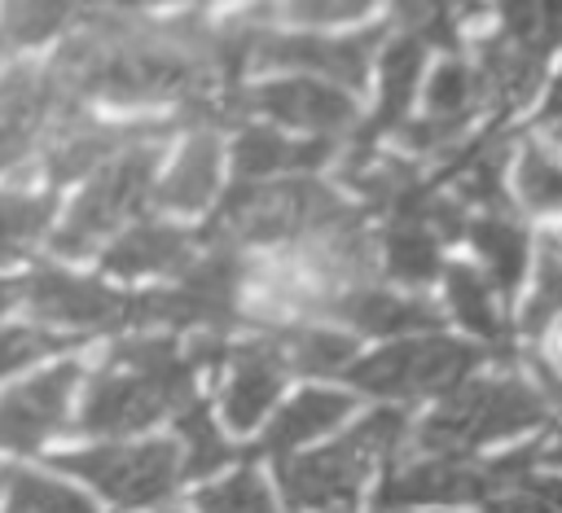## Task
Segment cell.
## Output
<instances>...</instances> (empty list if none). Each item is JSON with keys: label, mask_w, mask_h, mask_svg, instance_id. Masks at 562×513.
Wrapping results in <instances>:
<instances>
[{"label": "cell", "mask_w": 562, "mask_h": 513, "mask_svg": "<svg viewBox=\"0 0 562 513\" xmlns=\"http://www.w3.org/2000/svg\"><path fill=\"white\" fill-rule=\"evenodd\" d=\"M193 364L167 333H140L119 342L97 377L88 381L79 430L83 434H132L167 412H184L193 395Z\"/></svg>", "instance_id": "6da1fadb"}, {"label": "cell", "mask_w": 562, "mask_h": 513, "mask_svg": "<svg viewBox=\"0 0 562 513\" xmlns=\"http://www.w3.org/2000/svg\"><path fill=\"white\" fill-rule=\"evenodd\" d=\"M351 215H360L356 206H347L329 184L321 180H277V184H250L237 180L215 219L198 232L211 246H277V241H299L307 246L312 237L347 224Z\"/></svg>", "instance_id": "7a4b0ae2"}, {"label": "cell", "mask_w": 562, "mask_h": 513, "mask_svg": "<svg viewBox=\"0 0 562 513\" xmlns=\"http://www.w3.org/2000/svg\"><path fill=\"white\" fill-rule=\"evenodd\" d=\"M549 412L553 403L544 399V390L518 373L470 377L452 395H443L439 408L417 425L413 447L422 456H474L496 438L549 421Z\"/></svg>", "instance_id": "3957f363"}, {"label": "cell", "mask_w": 562, "mask_h": 513, "mask_svg": "<svg viewBox=\"0 0 562 513\" xmlns=\"http://www.w3.org/2000/svg\"><path fill=\"white\" fill-rule=\"evenodd\" d=\"M404 430H408V421L400 408H378L356 430L325 443L321 452L277 460L281 495L290 500V509H307V513H338V509L356 504L373 465L404 443Z\"/></svg>", "instance_id": "277c9868"}, {"label": "cell", "mask_w": 562, "mask_h": 513, "mask_svg": "<svg viewBox=\"0 0 562 513\" xmlns=\"http://www.w3.org/2000/svg\"><path fill=\"white\" fill-rule=\"evenodd\" d=\"M158 162H162V145L145 140V145H132L119 158H110L101 171H92L83 193L70 202L61 228L53 232V250L66 259H83L110 232H119L127 219H145Z\"/></svg>", "instance_id": "5b68a950"}, {"label": "cell", "mask_w": 562, "mask_h": 513, "mask_svg": "<svg viewBox=\"0 0 562 513\" xmlns=\"http://www.w3.org/2000/svg\"><path fill=\"white\" fill-rule=\"evenodd\" d=\"M558 48H562V4H505L496 35H487L474 57V70L487 92V110L509 114L527 105Z\"/></svg>", "instance_id": "8992f818"}, {"label": "cell", "mask_w": 562, "mask_h": 513, "mask_svg": "<svg viewBox=\"0 0 562 513\" xmlns=\"http://www.w3.org/2000/svg\"><path fill=\"white\" fill-rule=\"evenodd\" d=\"M479 360L483 351L474 342H461L448 333H417L347 364V381L386 399H426V395L443 399L474 377Z\"/></svg>", "instance_id": "52a82bcc"}, {"label": "cell", "mask_w": 562, "mask_h": 513, "mask_svg": "<svg viewBox=\"0 0 562 513\" xmlns=\"http://www.w3.org/2000/svg\"><path fill=\"white\" fill-rule=\"evenodd\" d=\"M241 281H246L241 254L228 246H211L180 272L171 289L132 294V324H171V329L202 324L206 333H220L228 329V320H237Z\"/></svg>", "instance_id": "ba28073f"}, {"label": "cell", "mask_w": 562, "mask_h": 513, "mask_svg": "<svg viewBox=\"0 0 562 513\" xmlns=\"http://www.w3.org/2000/svg\"><path fill=\"white\" fill-rule=\"evenodd\" d=\"M48 465L92 482L105 500L123 509L162 504L180 487V452L167 438L136 443V447L110 443V447H88V452H61V456H48Z\"/></svg>", "instance_id": "9c48e42d"}, {"label": "cell", "mask_w": 562, "mask_h": 513, "mask_svg": "<svg viewBox=\"0 0 562 513\" xmlns=\"http://www.w3.org/2000/svg\"><path fill=\"white\" fill-rule=\"evenodd\" d=\"M224 105H228V118L250 110V114H263L281 127H299L312 140H334V145H338V136L360 132V110H356L351 92H342L325 79H312V75L263 79L246 92H228Z\"/></svg>", "instance_id": "30bf717a"}, {"label": "cell", "mask_w": 562, "mask_h": 513, "mask_svg": "<svg viewBox=\"0 0 562 513\" xmlns=\"http://www.w3.org/2000/svg\"><path fill=\"white\" fill-rule=\"evenodd\" d=\"M391 26H369L360 35H268L250 26V66H281V70H299L312 79H325L334 88H364L369 66L378 57V48L386 44Z\"/></svg>", "instance_id": "8fae6325"}, {"label": "cell", "mask_w": 562, "mask_h": 513, "mask_svg": "<svg viewBox=\"0 0 562 513\" xmlns=\"http://www.w3.org/2000/svg\"><path fill=\"white\" fill-rule=\"evenodd\" d=\"M479 110H487V92H483L474 61L448 57L435 66V75L426 83V110L400 127V140L413 153H448L452 158L457 140L470 132Z\"/></svg>", "instance_id": "7c38bea8"}, {"label": "cell", "mask_w": 562, "mask_h": 513, "mask_svg": "<svg viewBox=\"0 0 562 513\" xmlns=\"http://www.w3.org/2000/svg\"><path fill=\"white\" fill-rule=\"evenodd\" d=\"M35 311L40 324H75V329H123L132 324V294L105 289L101 281L88 276H70L61 267H35L26 276V294H22Z\"/></svg>", "instance_id": "4fadbf2b"}, {"label": "cell", "mask_w": 562, "mask_h": 513, "mask_svg": "<svg viewBox=\"0 0 562 513\" xmlns=\"http://www.w3.org/2000/svg\"><path fill=\"white\" fill-rule=\"evenodd\" d=\"M487 491V460L479 456H417L391 465L378 487V513L422 504H479Z\"/></svg>", "instance_id": "5bb4252c"}, {"label": "cell", "mask_w": 562, "mask_h": 513, "mask_svg": "<svg viewBox=\"0 0 562 513\" xmlns=\"http://www.w3.org/2000/svg\"><path fill=\"white\" fill-rule=\"evenodd\" d=\"M66 110H83V105L61 101L53 75L35 66H9L0 75V171L22 162Z\"/></svg>", "instance_id": "9a60e30c"}, {"label": "cell", "mask_w": 562, "mask_h": 513, "mask_svg": "<svg viewBox=\"0 0 562 513\" xmlns=\"http://www.w3.org/2000/svg\"><path fill=\"white\" fill-rule=\"evenodd\" d=\"M79 381V364L66 360L13 390L0 395V452H35L70 408V390Z\"/></svg>", "instance_id": "2e32d148"}, {"label": "cell", "mask_w": 562, "mask_h": 513, "mask_svg": "<svg viewBox=\"0 0 562 513\" xmlns=\"http://www.w3.org/2000/svg\"><path fill=\"white\" fill-rule=\"evenodd\" d=\"M426 53H430V44H426L422 35H413V31L386 35V44H382V53H378V75H382L378 114H373L369 123H360L356 145H351L356 153H351L347 167L369 162V158H373V140H378L382 132H400V127H404V114H408V105H413V96H417V83H422Z\"/></svg>", "instance_id": "e0dca14e"}, {"label": "cell", "mask_w": 562, "mask_h": 513, "mask_svg": "<svg viewBox=\"0 0 562 513\" xmlns=\"http://www.w3.org/2000/svg\"><path fill=\"white\" fill-rule=\"evenodd\" d=\"M316 311L356 324L360 333L386 338V333H435L439 329V311L422 298V294H400V289H378V285H356L342 294H321L307 298Z\"/></svg>", "instance_id": "ac0fdd59"}, {"label": "cell", "mask_w": 562, "mask_h": 513, "mask_svg": "<svg viewBox=\"0 0 562 513\" xmlns=\"http://www.w3.org/2000/svg\"><path fill=\"white\" fill-rule=\"evenodd\" d=\"M228 360L233 364H228V381H224L220 403H224V417H228L233 430H250L272 408V399H277L290 364H285V351L277 342V329L272 333H259V338H250L241 346H233Z\"/></svg>", "instance_id": "d6986e66"}, {"label": "cell", "mask_w": 562, "mask_h": 513, "mask_svg": "<svg viewBox=\"0 0 562 513\" xmlns=\"http://www.w3.org/2000/svg\"><path fill=\"white\" fill-rule=\"evenodd\" d=\"M540 443L487 460V491L479 509L487 513H562V474H540Z\"/></svg>", "instance_id": "ffe728a7"}, {"label": "cell", "mask_w": 562, "mask_h": 513, "mask_svg": "<svg viewBox=\"0 0 562 513\" xmlns=\"http://www.w3.org/2000/svg\"><path fill=\"white\" fill-rule=\"evenodd\" d=\"M193 232L162 224V219H136L123 237H114V246L101 254L110 276H180L193 263Z\"/></svg>", "instance_id": "44dd1931"}, {"label": "cell", "mask_w": 562, "mask_h": 513, "mask_svg": "<svg viewBox=\"0 0 562 513\" xmlns=\"http://www.w3.org/2000/svg\"><path fill=\"white\" fill-rule=\"evenodd\" d=\"M329 158H334V140H290L268 123H246L237 127V140H233V171L237 180H250V184H263L285 171H312Z\"/></svg>", "instance_id": "7402d4cb"}, {"label": "cell", "mask_w": 562, "mask_h": 513, "mask_svg": "<svg viewBox=\"0 0 562 513\" xmlns=\"http://www.w3.org/2000/svg\"><path fill=\"white\" fill-rule=\"evenodd\" d=\"M465 237L479 254V272L487 276V285L509 298L522 281V267H527V228L514 219L509 206H492V210H474L470 224H465Z\"/></svg>", "instance_id": "603a6c76"}, {"label": "cell", "mask_w": 562, "mask_h": 513, "mask_svg": "<svg viewBox=\"0 0 562 513\" xmlns=\"http://www.w3.org/2000/svg\"><path fill=\"white\" fill-rule=\"evenodd\" d=\"M215 184H220V136H215V127H198L184 140V149H180L176 167L167 171V180L154 184V202L162 210L193 215L215 197Z\"/></svg>", "instance_id": "cb8c5ba5"}, {"label": "cell", "mask_w": 562, "mask_h": 513, "mask_svg": "<svg viewBox=\"0 0 562 513\" xmlns=\"http://www.w3.org/2000/svg\"><path fill=\"white\" fill-rule=\"evenodd\" d=\"M347 412H351V395H338V390H303V395H294L277 412V421L263 430L259 447H250V452H272L277 460H285L299 443L334 430Z\"/></svg>", "instance_id": "d4e9b609"}, {"label": "cell", "mask_w": 562, "mask_h": 513, "mask_svg": "<svg viewBox=\"0 0 562 513\" xmlns=\"http://www.w3.org/2000/svg\"><path fill=\"white\" fill-rule=\"evenodd\" d=\"M443 298H448V311L483 342L501 346L509 338V324H505V298L487 285V276L470 263H457V267H443Z\"/></svg>", "instance_id": "484cf974"}, {"label": "cell", "mask_w": 562, "mask_h": 513, "mask_svg": "<svg viewBox=\"0 0 562 513\" xmlns=\"http://www.w3.org/2000/svg\"><path fill=\"white\" fill-rule=\"evenodd\" d=\"M277 342L285 351L290 373H347V360L356 364V338L325 324L277 329Z\"/></svg>", "instance_id": "4316f807"}, {"label": "cell", "mask_w": 562, "mask_h": 513, "mask_svg": "<svg viewBox=\"0 0 562 513\" xmlns=\"http://www.w3.org/2000/svg\"><path fill=\"white\" fill-rule=\"evenodd\" d=\"M176 430H180V443H184V452H180V478H206V474H215L220 465H228L237 456H246V465H250V452H237L224 438V430L211 425V412H206L202 399H193L184 412H176Z\"/></svg>", "instance_id": "83f0119b"}, {"label": "cell", "mask_w": 562, "mask_h": 513, "mask_svg": "<svg viewBox=\"0 0 562 513\" xmlns=\"http://www.w3.org/2000/svg\"><path fill=\"white\" fill-rule=\"evenodd\" d=\"M57 210V193H0V263L18 259L53 219Z\"/></svg>", "instance_id": "f1b7e54d"}, {"label": "cell", "mask_w": 562, "mask_h": 513, "mask_svg": "<svg viewBox=\"0 0 562 513\" xmlns=\"http://www.w3.org/2000/svg\"><path fill=\"white\" fill-rule=\"evenodd\" d=\"M518 197L540 215H562V153L549 145H522L514 167Z\"/></svg>", "instance_id": "f546056e"}, {"label": "cell", "mask_w": 562, "mask_h": 513, "mask_svg": "<svg viewBox=\"0 0 562 513\" xmlns=\"http://www.w3.org/2000/svg\"><path fill=\"white\" fill-rule=\"evenodd\" d=\"M4 513H97V504L70 487H61L48 474H9V500Z\"/></svg>", "instance_id": "4dcf8cb0"}, {"label": "cell", "mask_w": 562, "mask_h": 513, "mask_svg": "<svg viewBox=\"0 0 562 513\" xmlns=\"http://www.w3.org/2000/svg\"><path fill=\"white\" fill-rule=\"evenodd\" d=\"M198 509L202 513H277V500L272 491L263 487V478L241 465L237 474H228L224 482L198 491Z\"/></svg>", "instance_id": "1f68e13d"}, {"label": "cell", "mask_w": 562, "mask_h": 513, "mask_svg": "<svg viewBox=\"0 0 562 513\" xmlns=\"http://www.w3.org/2000/svg\"><path fill=\"white\" fill-rule=\"evenodd\" d=\"M553 320H562V246L549 241L540 250V267H536V294L522 311V333L527 342H536Z\"/></svg>", "instance_id": "d6a6232c"}, {"label": "cell", "mask_w": 562, "mask_h": 513, "mask_svg": "<svg viewBox=\"0 0 562 513\" xmlns=\"http://www.w3.org/2000/svg\"><path fill=\"white\" fill-rule=\"evenodd\" d=\"M70 22H79V4H4L0 35L4 44H40Z\"/></svg>", "instance_id": "836d02e7"}, {"label": "cell", "mask_w": 562, "mask_h": 513, "mask_svg": "<svg viewBox=\"0 0 562 513\" xmlns=\"http://www.w3.org/2000/svg\"><path fill=\"white\" fill-rule=\"evenodd\" d=\"M79 338L70 333H53V329H40V324H13V329H0V377L18 373L22 364L31 360H44L53 351H70Z\"/></svg>", "instance_id": "e575fe53"}, {"label": "cell", "mask_w": 562, "mask_h": 513, "mask_svg": "<svg viewBox=\"0 0 562 513\" xmlns=\"http://www.w3.org/2000/svg\"><path fill=\"white\" fill-rule=\"evenodd\" d=\"M531 368L536 386L553 408H562V320H553L536 342H531Z\"/></svg>", "instance_id": "d590c367"}, {"label": "cell", "mask_w": 562, "mask_h": 513, "mask_svg": "<svg viewBox=\"0 0 562 513\" xmlns=\"http://www.w3.org/2000/svg\"><path fill=\"white\" fill-rule=\"evenodd\" d=\"M369 4H360V0H338V4H285L281 9V18L285 22H351V18H360Z\"/></svg>", "instance_id": "8d00e7d4"}, {"label": "cell", "mask_w": 562, "mask_h": 513, "mask_svg": "<svg viewBox=\"0 0 562 513\" xmlns=\"http://www.w3.org/2000/svg\"><path fill=\"white\" fill-rule=\"evenodd\" d=\"M540 123H562V70H558V79H553V88H549V96H544Z\"/></svg>", "instance_id": "74e56055"}, {"label": "cell", "mask_w": 562, "mask_h": 513, "mask_svg": "<svg viewBox=\"0 0 562 513\" xmlns=\"http://www.w3.org/2000/svg\"><path fill=\"white\" fill-rule=\"evenodd\" d=\"M26 294V281H0V311H9Z\"/></svg>", "instance_id": "f35d334b"}, {"label": "cell", "mask_w": 562, "mask_h": 513, "mask_svg": "<svg viewBox=\"0 0 562 513\" xmlns=\"http://www.w3.org/2000/svg\"><path fill=\"white\" fill-rule=\"evenodd\" d=\"M540 460H549V465H562V430H558L549 443H540Z\"/></svg>", "instance_id": "ab89813d"}, {"label": "cell", "mask_w": 562, "mask_h": 513, "mask_svg": "<svg viewBox=\"0 0 562 513\" xmlns=\"http://www.w3.org/2000/svg\"><path fill=\"white\" fill-rule=\"evenodd\" d=\"M4 48H9V44H4V35H0V53H4Z\"/></svg>", "instance_id": "60d3db41"}]
</instances>
